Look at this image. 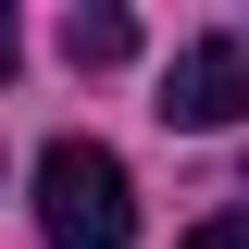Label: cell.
<instances>
[{"label":"cell","mask_w":249,"mask_h":249,"mask_svg":"<svg viewBox=\"0 0 249 249\" xmlns=\"http://www.w3.org/2000/svg\"><path fill=\"white\" fill-rule=\"evenodd\" d=\"M37 237L50 249H124L137 237V187L100 137H50L37 150Z\"/></svg>","instance_id":"1"},{"label":"cell","mask_w":249,"mask_h":249,"mask_svg":"<svg viewBox=\"0 0 249 249\" xmlns=\"http://www.w3.org/2000/svg\"><path fill=\"white\" fill-rule=\"evenodd\" d=\"M249 112V37H187L175 75H162V124L175 137H224Z\"/></svg>","instance_id":"2"},{"label":"cell","mask_w":249,"mask_h":249,"mask_svg":"<svg viewBox=\"0 0 249 249\" xmlns=\"http://www.w3.org/2000/svg\"><path fill=\"white\" fill-rule=\"evenodd\" d=\"M62 62H88V75H112V62H137V25H124L112 0H88V13H62Z\"/></svg>","instance_id":"3"},{"label":"cell","mask_w":249,"mask_h":249,"mask_svg":"<svg viewBox=\"0 0 249 249\" xmlns=\"http://www.w3.org/2000/svg\"><path fill=\"white\" fill-rule=\"evenodd\" d=\"M187 249H249V212H212V224H187Z\"/></svg>","instance_id":"4"},{"label":"cell","mask_w":249,"mask_h":249,"mask_svg":"<svg viewBox=\"0 0 249 249\" xmlns=\"http://www.w3.org/2000/svg\"><path fill=\"white\" fill-rule=\"evenodd\" d=\"M13 62H25V37H13V13H0V75H13Z\"/></svg>","instance_id":"5"}]
</instances>
